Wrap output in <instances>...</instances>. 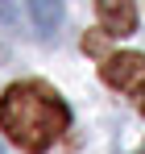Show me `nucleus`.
Instances as JSON below:
<instances>
[{"mask_svg":"<svg viewBox=\"0 0 145 154\" xmlns=\"http://www.w3.org/2000/svg\"><path fill=\"white\" fill-rule=\"evenodd\" d=\"M0 129L29 154L50 150L67 129H71V108L62 96L46 83H13L0 96Z\"/></svg>","mask_w":145,"mask_h":154,"instance_id":"1","label":"nucleus"},{"mask_svg":"<svg viewBox=\"0 0 145 154\" xmlns=\"http://www.w3.org/2000/svg\"><path fill=\"white\" fill-rule=\"evenodd\" d=\"M99 75H104V83H112V88H120V92H141L145 88V54H137V50L104 54Z\"/></svg>","mask_w":145,"mask_h":154,"instance_id":"2","label":"nucleus"},{"mask_svg":"<svg viewBox=\"0 0 145 154\" xmlns=\"http://www.w3.org/2000/svg\"><path fill=\"white\" fill-rule=\"evenodd\" d=\"M96 13H99L104 33H112V38H124L137 29V4L133 0H96Z\"/></svg>","mask_w":145,"mask_h":154,"instance_id":"3","label":"nucleus"},{"mask_svg":"<svg viewBox=\"0 0 145 154\" xmlns=\"http://www.w3.org/2000/svg\"><path fill=\"white\" fill-rule=\"evenodd\" d=\"M29 13H33V25H37L42 38L58 33V25H62V0H29Z\"/></svg>","mask_w":145,"mask_h":154,"instance_id":"4","label":"nucleus"},{"mask_svg":"<svg viewBox=\"0 0 145 154\" xmlns=\"http://www.w3.org/2000/svg\"><path fill=\"white\" fill-rule=\"evenodd\" d=\"M0 21H4V25L13 21V0H0Z\"/></svg>","mask_w":145,"mask_h":154,"instance_id":"5","label":"nucleus"},{"mask_svg":"<svg viewBox=\"0 0 145 154\" xmlns=\"http://www.w3.org/2000/svg\"><path fill=\"white\" fill-rule=\"evenodd\" d=\"M137 108H141V117H145V88L137 92Z\"/></svg>","mask_w":145,"mask_h":154,"instance_id":"6","label":"nucleus"},{"mask_svg":"<svg viewBox=\"0 0 145 154\" xmlns=\"http://www.w3.org/2000/svg\"><path fill=\"white\" fill-rule=\"evenodd\" d=\"M137 154H145V146H141V150H137Z\"/></svg>","mask_w":145,"mask_h":154,"instance_id":"7","label":"nucleus"},{"mask_svg":"<svg viewBox=\"0 0 145 154\" xmlns=\"http://www.w3.org/2000/svg\"><path fill=\"white\" fill-rule=\"evenodd\" d=\"M0 154H4V146H0Z\"/></svg>","mask_w":145,"mask_h":154,"instance_id":"8","label":"nucleus"}]
</instances>
